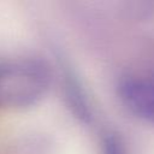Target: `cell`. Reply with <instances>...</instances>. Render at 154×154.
<instances>
[{
  "instance_id": "cell-1",
  "label": "cell",
  "mask_w": 154,
  "mask_h": 154,
  "mask_svg": "<svg viewBox=\"0 0 154 154\" xmlns=\"http://www.w3.org/2000/svg\"><path fill=\"white\" fill-rule=\"evenodd\" d=\"M48 69L36 60L0 64V107H22L35 103L48 89Z\"/></svg>"
},
{
  "instance_id": "cell-2",
  "label": "cell",
  "mask_w": 154,
  "mask_h": 154,
  "mask_svg": "<svg viewBox=\"0 0 154 154\" xmlns=\"http://www.w3.org/2000/svg\"><path fill=\"white\" fill-rule=\"evenodd\" d=\"M118 95L125 108L135 117L154 124V78L124 77L118 83Z\"/></svg>"
},
{
  "instance_id": "cell-3",
  "label": "cell",
  "mask_w": 154,
  "mask_h": 154,
  "mask_svg": "<svg viewBox=\"0 0 154 154\" xmlns=\"http://www.w3.org/2000/svg\"><path fill=\"white\" fill-rule=\"evenodd\" d=\"M102 154H125L120 140L114 135H107L102 142Z\"/></svg>"
}]
</instances>
